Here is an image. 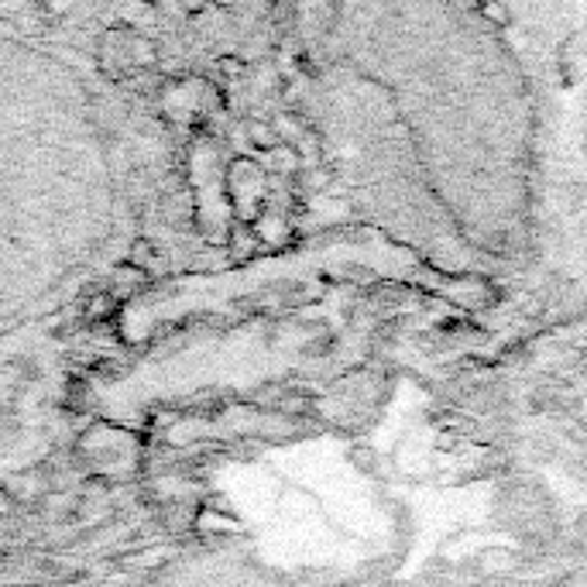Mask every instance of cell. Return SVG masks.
Here are the masks:
<instances>
[{
	"label": "cell",
	"instance_id": "obj_1",
	"mask_svg": "<svg viewBox=\"0 0 587 587\" xmlns=\"http://www.w3.org/2000/svg\"><path fill=\"white\" fill-rule=\"evenodd\" d=\"M117 209L90 90L59 55L0 35V333L41 317L97 265Z\"/></svg>",
	"mask_w": 587,
	"mask_h": 587
},
{
	"label": "cell",
	"instance_id": "obj_2",
	"mask_svg": "<svg viewBox=\"0 0 587 587\" xmlns=\"http://www.w3.org/2000/svg\"><path fill=\"white\" fill-rule=\"evenodd\" d=\"M481 14H485L488 21H495V25H506L509 21V11L498 4V0H485V4H481Z\"/></svg>",
	"mask_w": 587,
	"mask_h": 587
}]
</instances>
